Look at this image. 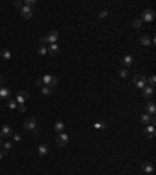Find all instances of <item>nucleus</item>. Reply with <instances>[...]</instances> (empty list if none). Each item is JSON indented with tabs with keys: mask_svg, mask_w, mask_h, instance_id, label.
I'll return each instance as SVG.
<instances>
[{
	"mask_svg": "<svg viewBox=\"0 0 156 175\" xmlns=\"http://www.w3.org/2000/svg\"><path fill=\"white\" fill-rule=\"evenodd\" d=\"M19 13H21L22 19H27V21H28V19H31V16H33V8L22 5V7L19 8Z\"/></svg>",
	"mask_w": 156,
	"mask_h": 175,
	"instance_id": "nucleus-4",
	"label": "nucleus"
},
{
	"mask_svg": "<svg viewBox=\"0 0 156 175\" xmlns=\"http://www.w3.org/2000/svg\"><path fill=\"white\" fill-rule=\"evenodd\" d=\"M106 16H108V11H106V10H103V11L100 13V17H106Z\"/></svg>",
	"mask_w": 156,
	"mask_h": 175,
	"instance_id": "nucleus-35",
	"label": "nucleus"
},
{
	"mask_svg": "<svg viewBox=\"0 0 156 175\" xmlns=\"http://www.w3.org/2000/svg\"><path fill=\"white\" fill-rule=\"evenodd\" d=\"M154 19V11L151 10V8H147L144 13H142V22H151Z\"/></svg>",
	"mask_w": 156,
	"mask_h": 175,
	"instance_id": "nucleus-5",
	"label": "nucleus"
},
{
	"mask_svg": "<svg viewBox=\"0 0 156 175\" xmlns=\"http://www.w3.org/2000/svg\"><path fill=\"white\" fill-rule=\"evenodd\" d=\"M35 83H36V86H41V88L44 86V83H42V78H38V80H36Z\"/></svg>",
	"mask_w": 156,
	"mask_h": 175,
	"instance_id": "nucleus-33",
	"label": "nucleus"
},
{
	"mask_svg": "<svg viewBox=\"0 0 156 175\" xmlns=\"http://www.w3.org/2000/svg\"><path fill=\"white\" fill-rule=\"evenodd\" d=\"M27 99H28V92H27V91H19L14 100L17 102V105H24Z\"/></svg>",
	"mask_w": 156,
	"mask_h": 175,
	"instance_id": "nucleus-10",
	"label": "nucleus"
},
{
	"mask_svg": "<svg viewBox=\"0 0 156 175\" xmlns=\"http://www.w3.org/2000/svg\"><path fill=\"white\" fill-rule=\"evenodd\" d=\"M94 128H95V130H103V128H105V124H103V122H95V124H94Z\"/></svg>",
	"mask_w": 156,
	"mask_h": 175,
	"instance_id": "nucleus-28",
	"label": "nucleus"
},
{
	"mask_svg": "<svg viewBox=\"0 0 156 175\" xmlns=\"http://www.w3.org/2000/svg\"><path fill=\"white\" fill-rule=\"evenodd\" d=\"M144 133H145V136H147L148 139H153V138H154V133H156V130H154V125H145V130H144Z\"/></svg>",
	"mask_w": 156,
	"mask_h": 175,
	"instance_id": "nucleus-11",
	"label": "nucleus"
},
{
	"mask_svg": "<svg viewBox=\"0 0 156 175\" xmlns=\"http://www.w3.org/2000/svg\"><path fill=\"white\" fill-rule=\"evenodd\" d=\"M11 138H13V142H19V141L22 139V136H21V134H17V133H13V136H11Z\"/></svg>",
	"mask_w": 156,
	"mask_h": 175,
	"instance_id": "nucleus-30",
	"label": "nucleus"
},
{
	"mask_svg": "<svg viewBox=\"0 0 156 175\" xmlns=\"http://www.w3.org/2000/svg\"><path fill=\"white\" fill-rule=\"evenodd\" d=\"M154 83H156V77H154V75H151V77L148 78V86L154 88Z\"/></svg>",
	"mask_w": 156,
	"mask_h": 175,
	"instance_id": "nucleus-27",
	"label": "nucleus"
},
{
	"mask_svg": "<svg viewBox=\"0 0 156 175\" xmlns=\"http://www.w3.org/2000/svg\"><path fill=\"white\" fill-rule=\"evenodd\" d=\"M140 44H142V46H145V47H148V46L151 44V38H150V36H147V35L140 36Z\"/></svg>",
	"mask_w": 156,
	"mask_h": 175,
	"instance_id": "nucleus-19",
	"label": "nucleus"
},
{
	"mask_svg": "<svg viewBox=\"0 0 156 175\" xmlns=\"http://www.w3.org/2000/svg\"><path fill=\"white\" fill-rule=\"evenodd\" d=\"M3 145V142H2V138H0V147H2Z\"/></svg>",
	"mask_w": 156,
	"mask_h": 175,
	"instance_id": "nucleus-38",
	"label": "nucleus"
},
{
	"mask_svg": "<svg viewBox=\"0 0 156 175\" xmlns=\"http://www.w3.org/2000/svg\"><path fill=\"white\" fill-rule=\"evenodd\" d=\"M55 130H56L58 133H63V130H64V124H63V122H56V124H55Z\"/></svg>",
	"mask_w": 156,
	"mask_h": 175,
	"instance_id": "nucleus-24",
	"label": "nucleus"
},
{
	"mask_svg": "<svg viewBox=\"0 0 156 175\" xmlns=\"http://www.w3.org/2000/svg\"><path fill=\"white\" fill-rule=\"evenodd\" d=\"M5 77H2V74H0V86H5Z\"/></svg>",
	"mask_w": 156,
	"mask_h": 175,
	"instance_id": "nucleus-34",
	"label": "nucleus"
},
{
	"mask_svg": "<svg viewBox=\"0 0 156 175\" xmlns=\"http://www.w3.org/2000/svg\"><path fill=\"white\" fill-rule=\"evenodd\" d=\"M142 170H144L147 175H151V173L154 172V166H153L151 163H144V164H142Z\"/></svg>",
	"mask_w": 156,
	"mask_h": 175,
	"instance_id": "nucleus-13",
	"label": "nucleus"
},
{
	"mask_svg": "<svg viewBox=\"0 0 156 175\" xmlns=\"http://www.w3.org/2000/svg\"><path fill=\"white\" fill-rule=\"evenodd\" d=\"M133 85L134 88H139V89H144L147 86V78L144 75H139V74H133Z\"/></svg>",
	"mask_w": 156,
	"mask_h": 175,
	"instance_id": "nucleus-1",
	"label": "nucleus"
},
{
	"mask_svg": "<svg viewBox=\"0 0 156 175\" xmlns=\"http://www.w3.org/2000/svg\"><path fill=\"white\" fill-rule=\"evenodd\" d=\"M45 38H47V42H49V44H58V38H59V33H58L56 30H52V32H50V33H49V35H47Z\"/></svg>",
	"mask_w": 156,
	"mask_h": 175,
	"instance_id": "nucleus-8",
	"label": "nucleus"
},
{
	"mask_svg": "<svg viewBox=\"0 0 156 175\" xmlns=\"http://www.w3.org/2000/svg\"><path fill=\"white\" fill-rule=\"evenodd\" d=\"M133 63H134V56H133V55H125V56L122 58V64H123V66H126V67H128V66H131Z\"/></svg>",
	"mask_w": 156,
	"mask_h": 175,
	"instance_id": "nucleus-15",
	"label": "nucleus"
},
{
	"mask_svg": "<svg viewBox=\"0 0 156 175\" xmlns=\"http://www.w3.org/2000/svg\"><path fill=\"white\" fill-rule=\"evenodd\" d=\"M47 52H49L50 55H56V53L59 52V46H58V44H49V46H47Z\"/></svg>",
	"mask_w": 156,
	"mask_h": 175,
	"instance_id": "nucleus-16",
	"label": "nucleus"
},
{
	"mask_svg": "<svg viewBox=\"0 0 156 175\" xmlns=\"http://www.w3.org/2000/svg\"><path fill=\"white\" fill-rule=\"evenodd\" d=\"M25 7H30V8H33L35 5H36V2L35 0H25V3H24Z\"/></svg>",
	"mask_w": 156,
	"mask_h": 175,
	"instance_id": "nucleus-29",
	"label": "nucleus"
},
{
	"mask_svg": "<svg viewBox=\"0 0 156 175\" xmlns=\"http://www.w3.org/2000/svg\"><path fill=\"white\" fill-rule=\"evenodd\" d=\"M140 120H142V124L144 125H151V116L150 114H142V117H140Z\"/></svg>",
	"mask_w": 156,
	"mask_h": 175,
	"instance_id": "nucleus-20",
	"label": "nucleus"
},
{
	"mask_svg": "<svg viewBox=\"0 0 156 175\" xmlns=\"http://www.w3.org/2000/svg\"><path fill=\"white\" fill-rule=\"evenodd\" d=\"M7 106H8L10 109H17V102H16L14 99H10V100L7 102Z\"/></svg>",
	"mask_w": 156,
	"mask_h": 175,
	"instance_id": "nucleus-22",
	"label": "nucleus"
},
{
	"mask_svg": "<svg viewBox=\"0 0 156 175\" xmlns=\"http://www.w3.org/2000/svg\"><path fill=\"white\" fill-rule=\"evenodd\" d=\"M17 111H19V113H25V111H27L25 105H17Z\"/></svg>",
	"mask_w": 156,
	"mask_h": 175,
	"instance_id": "nucleus-32",
	"label": "nucleus"
},
{
	"mask_svg": "<svg viewBox=\"0 0 156 175\" xmlns=\"http://www.w3.org/2000/svg\"><path fill=\"white\" fill-rule=\"evenodd\" d=\"M153 92H154V89H153L151 86H145V88L142 89V95H144L147 100H150V99L153 97Z\"/></svg>",
	"mask_w": 156,
	"mask_h": 175,
	"instance_id": "nucleus-12",
	"label": "nucleus"
},
{
	"mask_svg": "<svg viewBox=\"0 0 156 175\" xmlns=\"http://www.w3.org/2000/svg\"><path fill=\"white\" fill-rule=\"evenodd\" d=\"M0 55H2V58H3L5 61L11 60V56H13V53H11L8 49H2V50H0Z\"/></svg>",
	"mask_w": 156,
	"mask_h": 175,
	"instance_id": "nucleus-18",
	"label": "nucleus"
},
{
	"mask_svg": "<svg viewBox=\"0 0 156 175\" xmlns=\"http://www.w3.org/2000/svg\"><path fill=\"white\" fill-rule=\"evenodd\" d=\"M133 27H134V28H140V27H142V21H140V19H134V21H133Z\"/></svg>",
	"mask_w": 156,
	"mask_h": 175,
	"instance_id": "nucleus-26",
	"label": "nucleus"
},
{
	"mask_svg": "<svg viewBox=\"0 0 156 175\" xmlns=\"http://www.w3.org/2000/svg\"><path fill=\"white\" fill-rule=\"evenodd\" d=\"M3 148H5V152H10L11 148H13V141H7L3 145H2Z\"/></svg>",
	"mask_w": 156,
	"mask_h": 175,
	"instance_id": "nucleus-25",
	"label": "nucleus"
},
{
	"mask_svg": "<svg viewBox=\"0 0 156 175\" xmlns=\"http://www.w3.org/2000/svg\"><path fill=\"white\" fill-rule=\"evenodd\" d=\"M56 144L61 145V147L67 145V144H69V134H67V133H58V136H56Z\"/></svg>",
	"mask_w": 156,
	"mask_h": 175,
	"instance_id": "nucleus-6",
	"label": "nucleus"
},
{
	"mask_svg": "<svg viewBox=\"0 0 156 175\" xmlns=\"http://www.w3.org/2000/svg\"><path fill=\"white\" fill-rule=\"evenodd\" d=\"M24 128L38 134V122H36V119H35V117H28V119L24 122Z\"/></svg>",
	"mask_w": 156,
	"mask_h": 175,
	"instance_id": "nucleus-2",
	"label": "nucleus"
},
{
	"mask_svg": "<svg viewBox=\"0 0 156 175\" xmlns=\"http://www.w3.org/2000/svg\"><path fill=\"white\" fill-rule=\"evenodd\" d=\"M3 156H5V150H0V159H3Z\"/></svg>",
	"mask_w": 156,
	"mask_h": 175,
	"instance_id": "nucleus-36",
	"label": "nucleus"
},
{
	"mask_svg": "<svg viewBox=\"0 0 156 175\" xmlns=\"http://www.w3.org/2000/svg\"><path fill=\"white\" fill-rule=\"evenodd\" d=\"M42 83H44V86L56 88V86H58V78H56V77H53V75H50V74H47V75H44V77H42Z\"/></svg>",
	"mask_w": 156,
	"mask_h": 175,
	"instance_id": "nucleus-3",
	"label": "nucleus"
},
{
	"mask_svg": "<svg viewBox=\"0 0 156 175\" xmlns=\"http://www.w3.org/2000/svg\"><path fill=\"white\" fill-rule=\"evenodd\" d=\"M145 111H147V114L154 116V113H156V105H154V102H148L147 106H145Z\"/></svg>",
	"mask_w": 156,
	"mask_h": 175,
	"instance_id": "nucleus-14",
	"label": "nucleus"
},
{
	"mask_svg": "<svg viewBox=\"0 0 156 175\" xmlns=\"http://www.w3.org/2000/svg\"><path fill=\"white\" fill-rule=\"evenodd\" d=\"M13 136V128L10 125H3L0 128V138H11Z\"/></svg>",
	"mask_w": 156,
	"mask_h": 175,
	"instance_id": "nucleus-9",
	"label": "nucleus"
},
{
	"mask_svg": "<svg viewBox=\"0 0 156 175\" xmlns=\"http://www.w3.org/2000/svg\"><path fill=\"white\" fill-rule=\"evenodd\" d=\"M14 7H17V8H21V7H22V3H21V2H14Z\"/></svg>",
	"mask_w": 156,
	"mask_h": 175,
	"instance_id": "nucleus-37",
	"label": "nucleus"
},
{
	"mask_svg": "<svg viewBox=\"0 0 156 175\" xmlns=\"http://www.w3.org/2000/svg\"><path fill=\"white\" fill-rule=\"evenodd\" d=\"M53 91H55V88H50V86H42L41 88V92L44 95H50V94H53Z\"/></svg>",
	"mask_w": 156,
	"mask_h": 175,
	"instance_id": "nucleus-21",
	"label": "nucleus"
},
{
	"mask_svg": "<svg viewBox=\"0 0 156 175\" xmlns=\"http://www.w3.org/2000/svg\"><path fill=\"white\" fill-rule=\"evenodd\" d=\"M38 53H39V55H42V56H44V55H47V53H49V52H47V46H39Z\"/></svg>",
	"mask_w": 156,
	"mask_h": 175,
	"instance_id": "nucleus-23",
	"label": "nucleus"
},
{
	"mask_svg": "<svg viewBox=\"0 0 156 175\" xmlns=\"http://www.w3.org/2000/svg\"><path fill=\"white\" fill-rule=\"evenodd\" d=\"M49 153V147H47V144H41L39 147H38V155L39 156H45Z\"/></svg>",
	"mask_w": 156,
	"mask_h": 175,
	"instance_id": "nucleus-17",
	"label": "nucleus"
},
{
	"mask_svg": "<svg viewBox=\"0 0 156 175\" xmlns=\"http://www.w3.org/2000/svg\"><path fill=\"white\" fill-rule=\"evenodd\" d=\"M0 99L2 100H10L11 99V89L8 86H0Z\"/></svg>",
	"mask_w": 156,
	"mask_h": 175,
	"instance_id": "nucleus-7",
	"label": "nucleus"
},
{
	"mask_svg": "<svg viewBox=\"0 0 156 175\" xmlns=\"http://www.w3.org/2000/svg\"><path fill=\"white\" fill-rule=\"evenodd\" d=\"M120 77H122V78H126V77H128V70H126V69H122V70H120Z\"/></svg>",
	"mask_w": 156,
	"mask_h": 175,
	"instance_id": "nucleus-31",
	"label": "nucleus"
}]
</instances>
